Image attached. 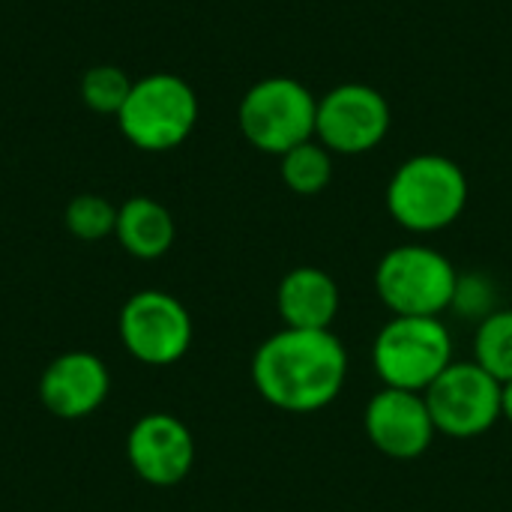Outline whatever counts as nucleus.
I'll use <instances>...</instances> for the list:
<instances>
[{"instance_id": "f257e3e1", "label": "nucleus", "mask_w": 512, "mask_h": 512, "mask_svg": "<svg viewBox=\"0 0 512 512\" xmlns=\"http://www.w3.org/2000/svg\"><path fill=\"white\" fill-rule=\"evenodd\" d=\"M249 375L267 405L285 414H315L345 390L348 351L333 330L282 327L255 348Z\"/></svg>"}, {"instance_id": "f03ea898", "label": "nucleus", "mask_w": 512, "mask_h": 512, "mask_svg": "<svg viewBox=\"0 0 512 512\" xmlns=\"http://www.w3.org/2000/svg\"><path fill=\"white\" fill-rule=\"evenodd\" d=\"M468 177L459 162L441 153L405 159L387 183V210L411 234L450 228L468 207Z\"/></svg>"}, {"instance_id": "7ed1b4c3", "label": "nucleus", "mask_w": 512, "mask_h": 512, "mask_svg": "<svg viewBox=\"0 0 512 512\" xmlns=\"http://www.w3.org/2000/svg\"><path fill=\"white\" fill-rule=\"evenodd\" d=\"M459 285L453 261L423 243L390 249L375 270V291L390 315L399 318H444Z\"/></svg>"}, {"instance_id": "20e7f679", "label": "nucleus", "mask_w": 512, "mask_h": 512, "mask_svg": "<svg viewBox=\"0 0 512 512\" xmlns=\"http://www.w3.org/2000/svg\"><path fill=\"white\" fill-rule=\"evenodd\" d=\"M453 360V333L441 318L390 315L372 342V366L381 384L408 393H426Z\"/></svg>"}, {"instance_id": "39448f33", "label": "nucleus", "mask_w": 512, "mask_h": 512, "mask_svg": "<svg viewBox=\"0 0 512 512\" xmlns=\"http://www.w3.org/2000/svg\"><path fill=\"white\" fill-rule=\"evenodd\" d=\"M117 123L132 147L165 153L192 135L198 123V96L180 75L153 72L141 81H132Z\"/></svg>"}, {"instance_id": "423d86ee", "label": "nucleus", "mask_w": 512, "mask_h": 512, "mask_svg": "<svg viewBox=\"0 0 512 512\" xmlns=\"http://www.w3.org/2000/svg\"><path fill=\"white\" fill-rule=\"evenodd\" d=\"M318 96L297 78L273 75L252 84L237 108L243 138L273 156H285L303 141L315 138Z\"/></svg>"}, {"instance_id": "0eeeda50", "label": "nucleus", "mask_w": 512, "mask_h": 512, "mask_svg": "<svg viewBox=\"0 0 512 512\" xmlns=\"http://www.w3.org/2000/svg\"><path fill=\"white\" fill-rule=\"evenodd\" d=\"M438 435L471 441L501 420V381L474 360H453L423 393Z\"/></svg>"}, {"instance_id": "6e6552de", "label": "nucleus", "mask_w": 512, "mask_h": 512, "mask_svg": "<svg viewBox=\"0 0 512 512\" xmlns=\"http://www.w3.org/2000/svg\"><path fill=\"white\" fill-rule=\"evenodd\" d=\"M123 348L144 366H174L192 348V315L165 291L132 294L117 318Z\"/></svg>"}, {"instance_id": "1a4fd4ad", "label": "nucleus", "mask_w": 512, "mask_h": 512, "mask_svg": "<svg viewBox=\"0 0 512 512\" xmlns=\"http://www.w3.org/2000/svg\"><path fill=\"white\" fill-rule=\"evenodd\" d=\"M393 123L390 102L369 84H339L318 99L315 138L330 153L360 156L375 150Z\"/></svg>"}, {"instance_id": "9d476101", "label": "nucleus", "mask_w": 512, "mask_h": 512, "mask_svg": "<svg viewBox=\"0 0 512 512\" xmlns=\"http://www.w3.org/2000/svg\"><path fill=\"white\" fill-rule=\"evenodd\" d=\"M363 429L372 447L396 462L420 459L438 438L423 393H408L396 387H381L369 399L363 411Z\"/></svg>"}, {"instance_id": "9b49d317", "label": "nucleus", "mask_w": 512, "mask_h": 512, "mask_svg": "<svg viewBox=\"0 0 512 512\" xmlns=\"http://www.w3.org/2000/svg\"><path fill=\"white\" fill-rule=\"evenodd\" d=\"M126 459L135 477L168 489L189 477L195 465V438L174 414H144L126 435Z\"/></svg>"}, {"instance_id": "f8f14e48", "label": "nucleus", "mask_w": 512, "mask_h": 512, "mask_svg": "<svg viewBox=\"0 0 512 512\" xmlns=\"http://www.w3.org/2000/svg\"><path fill=\"white\" fill-rule=\"evenodd\" d=\"M111 390V375L102 357L90 351H66L54 357L39 378V399L60 420H84L102 408Z\"/></svg>"}, {"instance_id": "ddd939ff", "label": "nucleus", "mask_w": 512, "mask_h": 512, "mask_svg": "<svg viewBox=\"0 0 512 512\" xmlns=\"http://www.w3.org/2000/svg\"><path fill=\"white\" fill-rule=\"evenodd\" d=\"M342 294L336 279L312 264L294 267L282 276L276 288V312L282 327L294 330H333L339 318Z\"/></svg>"}, {"instance_id": "4468645a", "label": "nucleus", "mask_w": 512, "mask_h": 512, "mask_svg": "<svg viewBox=\"0 0 512 512\" xmlns=\"http://www.w3.org/2000/svg\"><path fill=\"white\" fill-rule=\"evenodd\" d=\"M120 246L138 261H156L174 246V216L153 198H129L117 207V228Z\"/></svg>"}, {"instance_id": "2eb2a0df", "label": "nucleus", "mask_w": 512, "mask_h": 512, "mask_svg": "<svg viewBox=\"0 0 512 512\" xmlns=\"http://www.w3.org/2000/svg\"><path fill=\"white\" fill-rule=\"evenodd\" d=\"M279 159H282V165H279L282 183L294 195H318L333 180V153L318 138L297 144L294 150H288Z\"/></svg>"}, {"instance_id": "dca6fc26", "label": "nucleus", "mask_w": 512, "mask_h": 512, "mask_svg": "<svg viewBox=\"0 0 512 512\" xmlns=\"http://www.w3.org/2000/svg\"><path fill=\"white\" fill-rule=\"evenodd\" d=\"M474 363L483 366L501 384L512 381V309H495L477 324Z\"/></svg>"}, {"instance_id": "f3484780", "label": "nucleus", "mask_w": 512, "mask_h": 512, "mask_svg": "<svg viewBox=\"0 0 512 512\" xmlns=\"http://www.w3.org/2000/svg\"><path fill=\"white\" fill-rule=\"evenodd\" d=\"M63 222L72 237H78L84 243H96V240H105L108 234H114L117 207L102 195H78L69 201Z\"/></svg>"}, {"instance_id": "a211bd4d", "label": "nucleus", "mask_w": 512, "mask_h": 512, "mask_svg": "<svg viewBox=\"0 0 512 512\" xmlns=\"http://www.w3.org/2000/svg\"><path fill=\"white\" fill-rule=\"evenodd\" d=\"M129 90H132V81L117 66H93L81 78V99L87 108L99 114H120Z\"/></svg>"}, {"instance_id": "6ab92c4d", "label": "nucleus", "mask_w": 512, "mask_h": 512, "mask_svg": "<svg viewBox=\"0 0 512 512\" xmlns=\"http://www.w3.org/2000/svg\"><path fill=\"white\" fill-rule=\"evenodd\" d=\"M495 309H498L495 306V285L486 276H480V273H468V276L459 273V285H456V297H453L450 312H459L468 321L480 324Z\"/></svg>"}, {"instance_id": "aec40b11", "label": "nucleus", "mask_w": 512, "mask_h": 512, "mask_svg": "<svg viewBox=\"0 0 512 512\" xmlns=\"http://www.w3.org/2000/svg\"><path fill=\"white\" fill-rule=\"evenodd\" d=\"M501 420L512 423V381L501 384Z\"/></svg>"}]
</instances>
